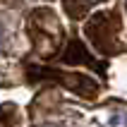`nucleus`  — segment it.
<instances>
[{"mask_svg":"<svg viewBox=\"0 0 127 127\" xmlns=\"http://www.w3.org/2000/svg\"><path fill=\"white\" fill-rule=\"evenodd\" d=\"M29 38L34 43L36 53L43 58H53L63 48L65 41V29L60 27L55 12L50 10H34L29 17Z\"/></svg>","mask_w":127,"mask_h":127,"instance_id":"nucleus-1","label":"nucleus"},{"mask_svg":"<svg viewBox=\"0 0 127 127\" xmlns=\"http://www.w3.org/2000/svg\"><path fill=\"white\" fill-rule=\"evenodd\" d=\"M120 27H122V19L118 12H96L86 22L84 31L98 53L113 55L118 50V31H120Z\"/></svg>","mask_w":127,"mask_h":127,"instance_id":"nucleus-2","label":"nucleus"},{"mask_svg":"<svg viewBox=\"0 0 127 127\" xmlns=\"http://www.w3.org/2000/svg\"><path fill=\"white\" fill-rule=\"evenodd\" d=\"M29 79H48V82H58L65 89H70L77 96L84 98H96L98 94V84L86 74H77V72H63V70H53V67H29Z\"/></svg>","mask_w":127,"mask_h":127,"instance_id":"nucleus-3","label":"nucleus"},{"mask_svg":"<svg viewBox=\"0 0 127 127\" xmlns=\"http://www.w3.org/2000/svg\"><path fill=\"white\" fill-rule=\"evenodd\" d=\"M63 63L65 65H86V67H94V70H103L96 60L91 58V53L86 50V46L79 38H72L67 46H65V50H63Z\"/></svg>","mask_w":127,"mask_h":127,"instance_id":"nucleus-4","label":"nucleus"},{"mask_svg":"<svg viewBox=\"0 0 127 127\" xmlns=\"http://www.w3.org/2000/svg\"><path fill=\"white\" fill-rule=\"evenodd\" d=\"M17 122H19L17 106H12V103L0 106V127H17Z\"/></svg>","mask_w":127,"mask_h":127,"instance_id":"nucleus-5","label":"nucleus"}]
</instances>
